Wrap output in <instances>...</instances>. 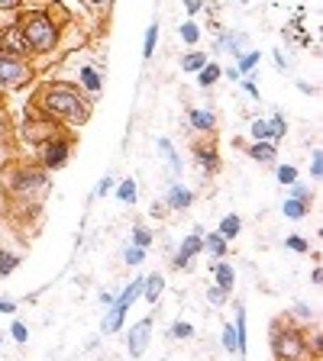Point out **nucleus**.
Returning a JSON list of instances; mask_svg holds the SVG:
<instances>
[{
  "label": "nucleus",
  "mask_w": 323,
  "mask_h": 361,
  "mask_svg": "<svg viewBox=\"0 0 323 361\" xmlns=\"http://www.w3.org/2000/svg\"><path fill=\"white\" fill-rule=\"evenodd\" d=\"M52 190V178L45 168H39L36 161L10 155L0 168V194H4V213H10L13 223H20V216L33 219L42 213V203Z\"/></svg>",
  "instance_id": "f257e3e1"
},
{
  "label": "nucleus",
  "mask_w": 323,
  "mask_h": 361,
  "mask_svg": "<svg viewBox=\"0 0 323 361\" xmlns=\"http://www.w3.org/2000/svg\"><path fill=\"white\" fill-rule=\"evenodd\" d=\"M30 104L36 106V110H42L45 116H52V120L65 129L84 126V123L90 120V110H94L90 97L71 81H39Z\"/></svg>",
  "instance_id": "f03ea898"
},
{
  "label": "nucleus",
  "mask_w": 323,
  "mask_h": 361,
  "mask_svg": "<svg viewBox=\"0 0 323 361\" xmlns=\"http://www.w3.org/2000/svg\"><path fill=\"white\" fill-rule=\"evenodd\" d=\"M16 30H20L30 55H55L61 42V26L49 10H26L16 20Z\"/></svg>",
  "instance_id": "7ed1b4c3"
},
{
  "label": "nucleus",
  "mask_w": 323,
  "mask_h": 361,
  "mask_svg": "<svg viewBox=\"0 0 323 361\" xmlns=\"http://www.w3.org/2000/svg\"><path fill=\"white\" fill-rule=\"evenodd\" d=\"M269 345L275 361H317L307 345V326L294 323L291 316H278L269 329Z\"/></svg>",
  "instance_id": "20e7f679"
},
{
  "label": "nucleus",
  "mask_w": 323,
  "mask_h": 361,
  "mask_svg": "<svg viewBox=\"0 0 323 361\" xmlns=\"http://www.w3.org/2000/svg\"><path fill=\"white\" fill-rule=\"evenodd\" d=\"M61 133H71V129L59 126L52 116H45L42 110H36L33 104H26V120H23V126L16 129V135H20L23 142L33 145V149H39L42 142H49V139H55V135H61Z\"/></svg>",
  "instance_id": "39448f33"
},
{
  "label": "nucleus",
  "mask_w": 323,
  "mask_h": 361,
  "mask_svg": "<svg viewBox=\"0 0 323 361\" xmlns=\"http://www.w3.org/2000/svg\"><path fill=\"white\" fill-rule=\"evenodd\" d=\"M33 78H36V65L26 55L0 52V94L23 90L26 84H33Z\"/></svg>",
  "instance_id": "423d86ee"
},
{
  "label": "nucleus",
  "mask_w": 323,
  "mask_h": 361,
  "mask_svg": "<svg viewBox=\"0 0 323 361\" xmlns=\"http://www.w3.org/2000/svg\"><path fill=\"white\" fill-rule=\"evenodd\" d=\"M75 145H78L75 133L55 135V139H49V142H42L36 149V165L45 168L49 174L59 171V168H65L68 161H71V155H75Z\"/></svg>",
  "instance_id": "0eeeda50"
},
{
  "label": "nucleus",
  "mask_w": 323,
  "mask_h": 361,
  "mask_svg": "<svg viewBox=\"0 0 323 361\" xmlns=\"http://www.w3.org/2000/svg\"><path fill=\"white\" fill-rule=\"evenodd\" d=\"M201 235H204V229H201V226H197L194 233H188V235H184V239H181L178 252H175V258H172V264H175V268H178V271H181V268H188V264L194 262V258L204 252V242H201Z\"/></svg>",
  "instance_id": "6e6552de"
},
{
  "label": "nucleus",
  "mask_w": 323,
  "mask_h": 361,
  "mask_svg": "<svg viewBox=\"0 0 323 361\" xmlns=\"http://www.w3.org/2000/svg\"><path fill=\"white\" fill-rule=\"evenodd\" d=\"M149 338H152V316H146V319H139V323L129 329V336H127V352L133 355V358H143L146 348H149Z\"/></svg>",
  "instance_id": "1a4fd4ad"
},
{
  "label": "nucleus",
  "mask_w": 323,
  "mask_h": 361,
  "mask_svg": "<svg viewBox=\"0 0 323 361\" xmlns=\"http://www.w3.org/2000/svg\"><path fill=\"white\" fill-rule=\"evenodd\" d=\"M191 152H194V161L201 165V171L211 178V174L220 171V152H217V139H211V142H194L191 145Z\"/></svg>",
  "instance_id": "9d476101"
},
{
  "label": "nucleus",
  "mask_w": 323,
  "mask_h": 361,
  "mask_svg": "<svg viewBox=\"0 0 323 361\" xmlns=\"http://www.w3.org/2000/svg\"><path fill=\"white\" fill-rule=\"evenodd\" d=\"M188 123H191V129L194 133H201V135H207V139H217V113L211 110V106H191L188 110Z\"/></svg>",
  "instance_id": "9b49d317"
},
{
  "label": "nucleus",
  "mask_w": 323,
  "mask_h": 361,
  "mask_svg": "<svg viewBox=\"0 0 323 361\" xmlns=\"http://www.w3.org/2000/svg\"><path fill=\"white\" fill-rule=\"evenodd\" d=\"M191 203H194V190H191L188 184H181V180H168V188H165L168 210H188Z\"/></svg>",
  "instance_id": "f8f14e48"
},
{
  "label": "nucleus",
  "mask_w": 323,
  "mask_h": 361,
  "mask_svg": "<svg viewBox=\"0 0 323 361\" xmlns=\"http://www.w3.org/2000/svg\"><path fill=\"white\" fill-rule=\"evenodd\" d=\"M143 284H146V278H143V274H136V281H129V284L117 293V307L129 313V307H133L136 300H143Z\"/></svg>",
  "instance_id": "ddd939ff"
},
{
  "label": "nucleus",
  "mask_w": 323,
  "mask_h": 361,
  "mask_svg": "<svg viewBox=\"0 0 323 361\" xmlns=\"http://www.w3.org/2000/svg\"><path fill=\"white\" fill-rule=\"evenodd\" d=\"M78 78H81V90H84V94H88L90 100H94V97H98V94H100V90H104V78H100V71H98V68L84 65V68H81V75H78Z\"/></svg>",
  "instance_id": "4468645a"
},
{
  "label": "nucleus",
  "mask_w": 323,
  "mask_h": 361,
  "mask_svg": "<svg viewBox=\"0 0 323 361\" xmlns=\"http://www.w3.org/2000/svg\"><path fill=\"white\" fill-rule=\"evenodd\" d=\"M213 284L223 287L226 293L233 290V287H236V268H233V264H230V262H217V264H213Z\"/></svg>",
  "instance_id": "2eb2a0df"
},
{
  "label": "nucleus",
  "mask_w": 323,
  "mask_h": 361,
  "mask_svg": "<svg viewBox=\"0 0 323 361\" xmlns=\"http://www.w3.org/2000/svg\"><path fill=\"white\" fill-rule=\"evenodd\" d=\"M249 158L259 161V165H275V161H278V149L271 142H252L249 145Z\"/></svg>",
  "instance_id": "dca6fc26"
},
{
  "label": "nucleus",
  "mask_w": 323,
  "mask_h": 361,
  "mask_svg": "<svg viewBox=\"0 0 323 361\" xmlns=\"http://www.w3.org/2000/svg\"><path fill=\"white\" fill-rule=\"evenodd\" d=\"M123 319H127V310H120L117 303H113V307L104 313V319H100V332H104V336H110V332H120L123 329Z\"/></svg>",
  "instance_id": "f3484780"
},
{
  "label": "nucleus",
  "mask_w": 323,
  "mask_h": 361,
  "mask_svg": "<svg viewBox=\"0 0 323 361\" xmlns=\"http://www.w3.org/2000/svg\"><path fill=\"white\" fill-rule=\"evenodd\" d=\"M162 290H165V278H162V274H146L143 300L146 303H158L162 300Z\"/></svg>",
  "instance_id": "a211bd4d"
},
{
  "label": "nucleus",
  "mask_w": 323,
  "mask_h": 361,
  "mask_svg": "<svg viewBox=\"0 0 323 361\" xmlns=\"http://www.w3.org/2000/svg\"><path fill=\"white\" fill-rule=\"evenodd\" d=\"M217 233L223 235V242H233V239H240V233H242V219L236 216V213H226V216L220 219Z\"/></svg>",
  "instance_id": "6ab92c4d"
},
{
  "label": "nucleus",
  "mask_w": 323,
  "mask_h": 361,
  "mask_svg": "<svg viewBox=\"0 0 323 361\" xmlns=\"http://www.w3.org/2000/svg\"><path fill=\"white\" fill-rule=\"evenodd\" d=\"M201 242H204V252H211L213 258H220V262L226 258V248H230V242H223V235H220V233H204Z\"/></svg>",
  "instance_id": "aec40b11"
},
{
  "label": "nucleus",
  "mask_w": 323,
  "mask_h": 361,
  "mask_svg": "<svg viewBox=\"0 0 323 361\" xmlns=\"http://www.w3.org/2000/svg\"><path fill=\"white\" fill-rule=\"evenodd\" d=\"M158 152H162V158H165V165L172 168V174L178 178V174L184 171V165H181V158H178V152H175L172 139H158Z\"/></svg>",
  "instance_id": "412c9836"
},
{
  "label": "nucleus",
  "mask_w": 323,
  "mask_h": 361,
  "mask_svg": "<svg viewBox=\"0 0 323 361\" xmlns=\"http://www.w3.org/2000/svg\"><path fill=\"white\" fill-rule=\"evenodd\" d=\"M117 200L120 203H136V197H139V184H136V178H123V180H117Z\"/></svg>",
  "instance_id": "4be33fe9"
},
{
  "label": "nucleus",
  "mask_w": 323,
  "mask_h": 361,
  "mask_svg": "<svg viewBox=\"0 0 323 361\" xmlns=\"http://www.w3.org/2000/svg\"><path fill=\"white\" fill-rule=\"evenodd\" d=\"M220 78H223V68H220L217 61H207V65H204L201 71H197V84H201L204 90H207V87H213V84H217Z\"/></svg>",
  "instance_id": "5701e85b"
},
{
  "label": "nucleus",
  "mask_w": 323,
  "mask_h": 361,
  "mask_svg": "<svg viewBox=\"0 0 323 361\" xmlns=\"http://www.w3.org/2000/svg\"><path fill=\"white\" fill-rule=\"evenodd\" d=\"M281 213H285L288 219H304L310 213V203H304V200H294V197H288L285 203H281Z\"/></svg>",
  "instance_id": "b1692460"
},
{
  "label": "nucleus",
  "mask_w": 323,
  "mask_h": 361,
  "mask_svg": "<svg viewBox=\"0 0 323 361\" xmlns=\"http://www.w3.org/2000/svg\"><path fill=\"white\" fill-rule=\"evenodd\" d=\"M0 152L13 155V126H10V116L4 110H0Z\"/></svg>",
  "instance_id": "393cba45"
},
{
  "label": "nucleus",
  "mask_w": 323,
  "mask_h": 361,
  "mask_svg": "<svg viewBox=\"0 0 323 361\" xmlns=\"http://www.w3.org/2000/svg\"><path fill=\"white\" fill-rule=\"evenodd\" d=\"M23 258L16 252H7V248H0V278H10L16 268H20Z\"/></svg>",
  "instance_id": "a878e982"
},
{
  "label": "nucleus",
  "mask_w": 323,
  "mask_h": 361,
  "mask_svg": "<svg viewBox=\"0 0 323 361\" xmlns=\"http://www.w3.org/2000/svg\"><path fill=\"white\" fill-rule=\"evenodd\" d=\"M252 142H271L275 145V129L269 120H256L252 123Z\"/></svg>",
  "instance_id": "bb28decb"
},
{
  "label": "nucleus",
  "mask_w": 323,
  "mask_h": 361,
  "mask_svg": "<svg viewBox=\"0 0 323 361\" xmlns=\"http://www.w3.org/2000/svg\"><path fill=\"white\" fill-rule=\"evenodd\" d=\"M259 59H262V52H256V49H249V52L242 55V59H236V61H240V65H236V71H240L242 78L252 75V68L259 65Z\"/></svg>",
  "instance_id": "cd10ccee"
},
{
  "label": "nucleus",
  "mask_w": 323,
  "mask_h": 361,
  "mask_svg": "<svg viewBox=\"0 0 323 361\" xmlns=\"http://www.w3.org/2000/svg\"><path fill=\"white\" fill-rule=\"evenodd\" d=\"M220 342H223V348L230 355H240V338H236V329H233V323L230 326H223V332H220Z\"/></svg>",
  "instance_id": "c85d7f7f"
},
{
  "label": "nucleus",
  "mask_w": 323,
  "mask_h": 361,
  "mask_svg": "<svg viewBox=\"0 0 323 361\" xmlns=\"http://www.w3.org/2000/svg\"><path fill=\"white\" fill-rule=\"evenodd\" d=\"M155 45H158V23H152L146 30V39H143V59H152L155 55Z\"/></svg>",
  "instance_id": "c756f323"
},
{
  "label": "nucleus",
  "mask_w": 323,
  "mask_h": 361,
  "mask_svg": "<svg viewBox=\"0 0 323 361\" xmlns=\"http://www.w3.org/2000/svg\"><path fill=\"white\" fill-rule=\"evenodd\" d=\"M288 316H291V319H301L304 326H310V323H314V319H317V316H314V310H310L307 303H294V307L288 310Z\"/></svg>",
  "instance_id": "7c9ffc66"
},
{
  "label": "nucleus",
  "mask_w": 323,
  "mask_h": 361,
  "mask_svg": "<svg viewBox=\"0 0 323 361\" xmlns=\"http://www.w3.org/2000/svg\"><path fill=\"white\" fill-rule=\"evenodd\" d=\"M307 345H310V352H314V358L320 361V355H323V332L314 329V323L307 326Z\"/></svg>",
  "instance_id": "2f4dec72"
},
{
  "label": "nucleus",
  "mask_w": 323,
  "mask_h": 361,
  "mask_svg": "<svg viewBox=\"0 0 323 361\" xmlns=\"http://www.w3.org/2000/svg\"><path fill=\"white\" fill-rule=\"evenodd\" d=\"M178 36L184 39L188 45H197V42H201V26H197L194 20H188V23H184V26L178 30Z\"/></svg>",
  "instance_id": "473e14b6"
},
{
  "label": "nucleus",
  "mask_w": 323,
  "mask_h": 361,
  "mask_svg": "<svg viewBox=\"0 0 323 361\" xmlns=\"http://www.w3.org/2000/svg\"><path fill=\"white\" fill-rule=\"evenodd\" d=\"M204 65H207V55L204 52H188L181 59V68H184V71H201Z\"/></svg>",
  "instance_id": "72a5a7b5"
},
{
  "label": "nucleus",
  "mask_w": 323,
  "mask_h": 361,
  "mask_svg": "<svg viewBox=\"0 0 323 361\" xmlns=\"http://www.w3.org/2000/svg\"><path fill=\"white\" fill-rule=\"evenodd\" d=\"M129 245L146 248V252H149V245H152V233L146 229V226H136V229H133V239H129Z\"/></svg>",
  "instance_id": "f704fd0d"
},
{
  "label": "nucleus",
  "mask_w": 323,
  "mask_h": 361,
  "mask_svg": "<svg viewBox=\"0 0 323 361\" xmlns=\"http://www.w3.org/2000/svg\"><path fill=\"white\" fill-rule=\"evenodd\" d=\"M168 336H172V338H178V342H184V338H191V336H194V326H191V323H184V319H178V323H172V329H168Z\"/></svg>",
  "instance_id": "c9c22d12"
},
{
  "label": "nucleus",
  "mask_w": 323,
  "mask_h": 361,
  "mask_svg": "<svg viewBox=\"0 0 323 361\" xmlns=\"http://www.w3.org/2000/svg\"><path fill=\"white\" fill-rule=\"evenodd\" d=\"M269 123H271V129H275V145H278L281 139H285V135H288V120H285V116H281V113H271V116H269Z\"/></svg>",
  "instance_id": "e433bc0d"
},
{
  "label": "nucleus",
  "mask_w": 323,
  "mask_h": 361,
  "mask_svg": "<svg viewBox=\"0 0 323 361\" xmlns=\"http://www.w3.org/2000/svg\"><path fill=\"white\" fill-rule=\"evenodd\" d=\"M123 262H127L129 268H136V264H143V262H146V248L127 245V248H123Z\"/></svg>",
  "instance_id": "4c0bfd02"
},
{
  "label": "nucleus",
  "mask_w": 323,
  "mask_h": 361,
  "mask_svg": "<svg viewBox=\"0 0 323 361\" xmlns=\"http://www.w3.org/2000/svg\"><path fill=\"white\" fill-rule=\"evenodd\" d=\"M275 174H278V184H285V188H291L294 180H298V168L294 165H278Z\"/></svg>",
  "instance_id": "58836bf2"
},
{
  "label": "nucleus",
  "mask_w": 323,
  "mask_h": 361,
  "mask_svg": "<svg viewBox=\"0 0 323 361\" xmlns=\"http://www.w3.org/2000/svg\"><path fill=\"white\" fill-rule=\"evenodd\" d=\"M113 188H117V178H113V174H104V178L98 180V188H94V197H107Z\"/></svg>",
  "instance_id": "ea45409f"
},
{
  "label": "nucleus",
  "mask_w": 323,
  "mask_h": 361,
  "mask_svg": "<svg viewBox=\"0 0 323 361\" xmlns=\"http://www.w3.org/2000/svg\"><path fill=\"white\" fill-rule=\"evenodd\" d=\"M291 197L294 200H304V203H314V194H310L307 184H301V180H294L291 184Z\"/></svg>",
  "instance_id": "a19ab883"
},
{
  "label": "nucleus",
  "mask_w": 323,
  "mask_h": 361,
  "mask_svg": "<svg viewBox=\"0 0 323 361\" xmlns=\"http://www.w3.org/2000/svg\"><path fill=\"white\" fill-rule=\"evenodd\" d=\"M226 297H230V293H226L223 287H217V284H211V287H207V300H211L213 307H223V303H226Z\"/></svg>",
  "instance_id": "79ce46f5"
},
{
  "label": "nucleus",
  "mask_w": 323,
  "mask_h": 361,
  "mask_svg": "<svg viewBox=\"0 0 323 361\" xmlns=\"http://www.w3.org/2000/svg\"><path fill=\"white\" fill-rule=\"evenodd\" d=\"M10 338H13V342H20V345H26V338H30V329H26V323H20V319H16V323L10 326Z\"/></svg>",
  "instance_id": "37998d69"
},
{
  "label": "nucleus",
  "mask_w": 323,
  "mask_h": 361,
  "mask_svg": "<svg viewBox=\"0 0 323 361\" xmlns=\"http://www.w3.org/2000/svg\"><path fill=\"white\" fill-rule=\"evenodd\" d=\"M310 178H314V180L323 178V152H320V149L310 155Z\"/></svg>",
  "instance_id": "c03bdc74"
},
{
  "label": "nucleus",
  "mask_w": 323,
  "mask_h": 361,
  "mask_svg": "<svg viewBox=\"0 0 323 361\" xmlns=\"http://www.w3.org/2000/svg\"><path fill=\"white\" fill-rule=\"evenodd\" d=\"M285 248H291V252H310V245H307V239H304V235H288Z\"/></svg>",
  "instance_id": "a18cd8bd"
},
{
  "label": "nucleus",
  "mask_w": 323,
  "mask_h": 361,
  "mask_svg": "<svg viewBox=\"0 0 323 361\" xmlns=\"http://www.w3.org/2000/svg\"><path fill=\"white\" fill-rule=\"evenodd\" d=\"M84 7H90V10H107V7H113V0H81Z\"/></svg>",
  "instance_id": "49530a36"
},
{
  "label": "nucleus",
  "mask_w": 323,
  "mask_h": 361,
  "mask_svg": "<svg viewBox=\"0 0 323 361\" xmlns=\"http://www.w3.org/2000/svg\"><path fill=\"white\" fill-rule=\"evenodd\" d=\"M242 90H246V94H249V97H259V87H256V84H252V81H249V78H242Z\"/></svg>",
  "instance_id": "de8ad7c7"
},
{
  "label": "nucleus",
  "mask_w": 323,
  "mask_h": 361,
  "mask_svg": "<svg viewBox=\"0 0 323 361\" xmlns=\"http://www.w3.org/2000/svg\"><path fill=\"white\" fill-rule=\"evenodd\" d=\"M201 7H204V0H184V10H188V16H194Z\"/></svg>",
  "instance_id": "09e8293b"
},
{
  "label": "nucleus",
  "mask_w": 323,
  "mask_h": 361,
  "mask_svg": "<svg viewBox=\"0 0 323 361\" xmlns=\"http://www.w3.org/2000/svg\"><path fill=\"white\" fill-rule=\"evenodd\" d=\"M23 0H0V13H7V10H16Z\"/></svg>",
  "instance_id": "8fccbe9b"
},
{
  "label": "nucleus",
  "mask_w": 323,
  "mask_h": 361,
  "mask_svg": "<svg viewBox=\"0 0 323 361\" xmlns=\"http://www.w3.org/2000/svg\"><path fill=\"white\" fill-rule=\"evenodd\" d=\"M16 307H20L16 300H0V313H16Z\"/></svg>",
  "instance_id": "3c124183"
},
{
  "label": "nucleus",
  "mask_w": 323,
  "mask_h": 361,
  "mask_svg": "<svg viewBox=\"0 0 323 361\" xmlns=\"http://www.w3.org/2000/svg\"><path fill=\"white\" fill-rule=\"evenodd\" d=\"M223 78H230V81H236V84L242 81V75L236 71V68H223Z\"/></svg>",
  "instance_id": "603ef678"
},
{
  "label": "nucleus",
  "mask_w": 323,
  "mask_h": 361,
  "mask_svg": "<svg viewBox=\"0 0 323 361\" xmlns=\"http://www.w3.org/2000/svg\"><path fill=\"white\" fill-rule=\"evenodd\" d=\"M100 303H107V307H113V303H117V293H113V290H104V293H100Z\"/></svg>",
  "instance_id": "864d4df0"
},
{
  "label": "nucleus",
  "mask_w": 323,
  "mask_h": 361,
  "mask_svg": "<svg viewBox=\"0 0 323 361\" xmlns=\"http://www.w3.org/2000/svg\"><path fill=\"white\" fill-rule=\"evenodd\" d=\"M310 278H314V284H323V268H320V262H317V268H314V274H310Z\"/></svg>",
  "instance_id": "5fc2aeb1"
},
{
  "label": "nucleus",
  "mask_w": 323,
  "mask_h": 361,
  "mask_svg": "<svg viewBox=\"0 0 323 361\" xmlns=\"http://www.w3.org/2000/svg\"><path fill=\"white\" fill-rule=\"evenodd\" d=\"M275 65H278L281 71H288V61H285V55H281V52H275Z\"/></svg>",
  "instance_id": "6e6d98bb"
},
{
  "label": "nucleus",
  "mask_w": 323,
  "mask_h": 361,
  "mask_svg": "<svg viewBox=\"0 0 323 361\" xmlns=\"http://www.w3.org/2000/svg\"><path fill=\"white\" fill-rule=\"evenodd\" d=\"M4 100H7V94H0V110H4Z\"/></svg>",
  "instance_id": "4d7b16f0"
},
{
  "label": "nucleus",
  "mask_w": 323,
  "mask_h": 361,
  "mask_svg": "<svg viewBox=\"0 0 323 361\" xmlns=\"http://www.w3.org/2000/svg\"><path fill=\"white\" fill-rule=\"evenodd\" d=\"M4 336H7V332H0V345H4Z\"/></svg>",
  "instance_id": "13d9d810"
}]
</instances>
